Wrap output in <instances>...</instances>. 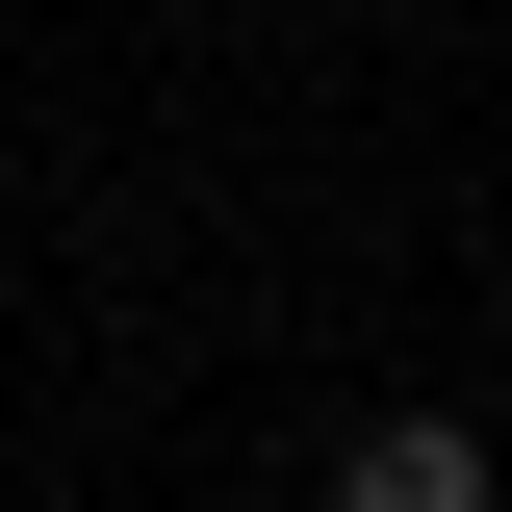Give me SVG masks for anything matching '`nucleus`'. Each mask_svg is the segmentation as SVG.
I'll use <instances>...</instances> for the list:
<instances>
[{"mask_svg": "<svg viewBox=\"0 0 512 512\" xmlns=\"http://www.w3.org/2000/svg\"><path fill=\"white\" fill-rule=\"evenodd\" d=\"M333 512H487V436L461 410H359L333 436Z\"/></svg>", "mask_w": 512, "mask_h": 512, "instance_id": "nucleus-1", "label": "nucleus"}]
</instances>
